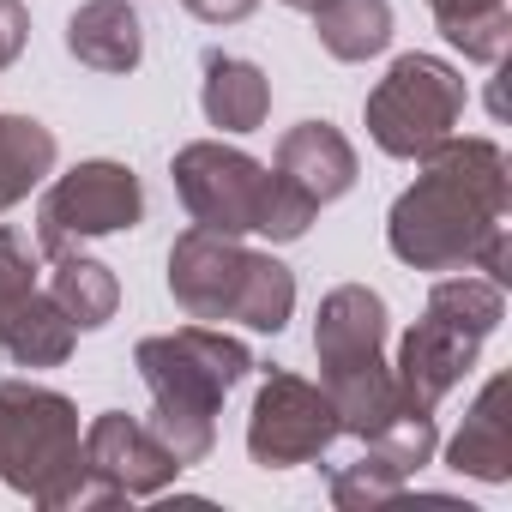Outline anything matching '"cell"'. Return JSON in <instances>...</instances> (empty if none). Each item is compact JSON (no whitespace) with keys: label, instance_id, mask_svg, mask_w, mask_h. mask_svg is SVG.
Masks as SVG:
<instances>
[{"label":"cell","instance_id":"cb8c5ba5","mask_svg":"<svg viewBox=\"0 0 512 512\" xmlns=\"http://www.w3.org/2000/svg\"><path fill=\"white\" fill-rule=\"evenodd\" d=\"M31 43V13H25V0H0V73H7Z\"/></svg>","mask_w":512,"mask_h":512},{"label":"cell","instance_id":"484cf974","mask_svg":"<svg viewBox=\"0 0 512 512\" xmlns=\"http://www.w3.org/2000/svg\"><path fill=\"white\" fill-rule=\"evenodd\" d=\"M278 7H290V13H314L320 0H278Z\"/></svg>","mask_w":512,"mask_h":512},{"label":"cell","instance_id":"ac0fdd59","mask_svg":"<svg viewBox=\"0 0 512 512\" xmlns=\"http://www.w3.org/2000/svg\"><path fill=\"white\" fill-rule=\"evenodd\" d=\"M55 163H61V145L37 115H0V211L31 199L55 175Z\"/></svg>","mask_w":512,"mask_h":512},{"label":"cell","instance_id":"e0dca14e","mask_svg":"<svg viewBox=\"0 0 512 512\" xmlns=\"http://www.w3.org/2000/svg\"><path fill=\"white\" fill-rule=\"evenodd\" d=\"M314 37L332 61H374L392 49V0H320L308 13Z\"/></svg>","mask_w":512,"mask_h":512},{"label":"cell","instance_id":"7c38bea8","mask_svg":"<svg viewBox=\"0 0 512 512\" xmlns=\"http://www.w3.org/2000/svg\"><path fill=\"white\" fill-rule=\"evenodd\" d=\"M512 374H494L446 440V464L476 482H512Z\"/></svg>","mask_w":512,"mask_h":512},{"label":"cell","instance_id":"5b68a950","mask_svg":"<svg viewBox=\"0 0 512 512\" xmlns=\"http://www.w3.org/2000/svg\"><path fill=\"white\" fill-rule=\"evenodd\" d=\"M506 320V290L488 278H440L422 302V320L398 338V392L416 410H440V398L476 368L482 344Z\"/></svg>","mask_w":512,"mask_h":512},{"label":"cell","instance_id":"52a82bcc","mask_svg":"<svg viewBox=\"0 0 512 512\" xmlns=\"http://www.w3.org/2000/svg\"><path fill=\"white\" fill-rule=\"evenodd\" d=\"M145 223V187L127 163L115 157H91V163H73L67 175H55L43 187V205H37V253L61 260V253L85 247V241H103V235H121V229H139Z\"/></svg>","mask_w":512,"mask_h":512},{"label":"cell","instance_id":"277c9868","mask_svg":"<svg viewBox=\"0 0 512 512\" xmlns=\"http://www.w3.org/2000/svg\"><path fill=\"white\" fill-rule=\"evenodd\" d=\"M169 296L187 320L247 326L278 338L296 314V272L272 253L247 247L241 235H217L193 223L169 247Z\"/></svg>","mask_w":512,"mask_h":512},{"label":"cell","instance_id":"3957f363","mask_svg":"<svg viewBox=\"0 0 512 512\" xmlns=\"http://www.w3.org/2000/svg\"><path fill=\"white\" fill-rule=\"evenodd\" d=\"M0 482L37 500L43 512H85L121 506L85 470V428L79 404L37 380H0Z\"/></svg>","mask_w":512,"mask_h":512},{"label":"cell","instance_id":"603a6c76","mask_svg":"<svg viewBox=\"0 0 512 512\" xmlns=\"http://www.w3.org/2000/svg\"><path fill=\"white\" fill-rule=\"evenodd\" d=\"M25 290H37V241L13 223H0V308Z\"/></svg>","mask_w":512,"mask_h":512},{"label":"cell","instance_id":"7a4b0ae2","mask_svg":"<svg viewBox=\"0 0 512 512\" xmlns=\"http://www.w3.org/2000/svg\"><path fill=\"white\" fill-rule=\"evenodd\" d=\"M133 368L151 392V416L145 428L181 458V464H205L217 446V410L223 398L253 374V350L241 338H229L223 326L187 320L181 332H157L139 338Z\"/></svg>","mask_w":512,"mask_h":512},{"label":"cell","instance_id":"30bf717a","mask_svg":"<svg viewBox=\"0 0 512 512\" xmlns=\"http://www.w3.org/2000/svg\"><path fill=\"white\" fill-rule=\"evenodd\" d=\"M85 470L115 494V500H151L181 482V458L127 410H103L85 428Z\"/></svg>","mask_w":512,"mask_h":512},{"label":"cell","instance_id":"ffe728a7","mask_svg":"<svg viewBox=\"0 0 512 512\" xmlns=\"http://www.w3.org/2000/svg\"><path fill=\"white\" fill-rule=\"evenodd\" d=\"M49 296L61 302V314L79 326V332H103L115 314H121V284L103 260H85V253H61L55 272H49Z\"/></svg>","mask_w":512,"mask_h":512},{"label":"cell","instance_id":"ba28073f","mask_svg":"<svg viewBox=\"0 0 512 512\" xmlns=\"http://www.w3.org/2000/svg\"><path fill=\"white\" fill-rule=\"evenodd\" d=\"M169 175H175L187 217L217 235H260L272 187H278V169H266L260 157H247L241 145H223V139L181 145Z\"/></svg>","mask_w":512,"mask_h":512},{"label":"cell","instance_id":"6da1fadb","mask_svg":"<svg viewBox=\"0 0 512 512\" xmlns=\"http://www.w3.org/2000/svg\"><path fill=\"white\" fill-rule=\"evenodd\" d=\"M422 175L392 199L386 247L410 272H482L488 284H512L506 272V205H512V163L482 133H446Z\"/></svg>","mask_w":512,"mask_h":512},{"label":"cell","instance_id":"d6986e66","mask_svg":"<svg viewBox=\"0 0 512 512\" xmlns=\"http://www.w3.org/2000/svg\"><path fill=\"white\" fill-rule=\"evenodd\" d=\"M428 13H434L440 37H446L464 61H482V67H500V61H506V43H512V0H428Z\"/></svg>","mask_w":512,"mask_h":512},{"label":"cell","instance_id":"44dd1931","mask_svg":"<svg viewBox=\"0 0 512 512\" xmlns=\"http://www.w3.org/2000/svg\"><path fill=\"white\" fill-rule=\"evenodd\" d=\"M362 452H374L398 482H416L434 452H440V428H434V410H398L374 440H362Z\"/></svg>","mask_w":512,"mask_h":512},{"label":"cell","instance_id":"5bb4252c","mask_svg":"<svg viewBox=\"0 0 512 512\" xmlns=\"http://www.w3.org/2000/svg\"><path fill=\"white\" fill-rule=\"evenodd\" d=\"M199 73H205L199 79V109H205L211 127H223V133H260L266 127V115H272V79L253 61L205 49Z\"/></svg>","mask_w":512,"mask_h":512},{"label":"cell","instance_id":"9c48e42d","mask_svg":"<svg viewBox=\"0 0 512 512\" xmlns=\"http://www.w3.org/2000/svg\"><path fill=\"white\" fill-rule=\"evenodd\" d=\"M338 410L326 398L320 380H302L290 368H272L253 392V410H247V458L260 470H296V464H314L326 458V446L338 440Z\"/></svg>","mask_w":512,"mask_h":512},{"label":"cell","instance_id":"4fadbf2b","mask_svg":"<svg viewBox=\"0 0 512 512\" xmlns=\"http://www.w3.org/2000/svg\"><path fill=\"white\" fill-rule=\"evenodd\" d=\"M278 175H290L314 205H332L356 187L362 163H356V145L332 127V121H296L284 139H278Z\"/></svg>","mask_w":512,"mask_h":512},{"label":"cell","instance_id":"8fae6325","mask_svg":"<svg viewBox=\"0 0 512 512\" xmlns=\"http://www.w3.org/2000/svg\"><path fill=\"white\" fill-rule=\"evenodd\" d=\"M314 356H320V380L344 374V368L386 362V296L368 284L326 290L320 314H314Z\"/></svg>","mask_w":512,"mask_h":512},{"label":"cell","instance_id":"7402d4cb","mask_svg":"<svg viewBox=\"0 0 512 512\" xmlns=\"http://www.w3.org/2000/svg\"><path fill=\"white\" fill-rule=\"evenodd\" d=\"M410 482H398L374 452H362L356 464H338L332 470V506H344V512H368V506H380V500H398Z\"/></svg>","mask_w":512,"mask_h":512},{"label":"cell","instance_id":"2e32d148","mask_svg":"<svg viewBox=\"0 0 512 512\" xmlns=\"http://www.w3.org/2000/svg\"><path fill=\"white\" fill-rule=\"evenodd\" d=\"M67 55L91 73H133L145 61V25L127 0H85L67 19Z\"/></svg>","mask_w":512,"mask_h":512},{"label":"cell","instance_id":"d4e9b609","mask_svg":"<svg viewBox=\"0 0 512 512\" xmlns=\"http://www.w3.org/2000/svg\"><path fill=\"white\" fill-rule=\"evenodd\" d=\"M181 7L193 13V19H205V25H241L260 0H181Z\"/></svg>","mask_w":512,"mask_h":512},{"label":"cell","instance_id":"8992f818","mask_svg":"<svg viewBox=\"0 0 512 512\" xmlns=\"http://www.w3.org/2000/svg\"><path fill=\"white\" fill-rule=\"evenodd\" d=\"M464 103H470V91H464V73L452 67V61H440V55H398L392 67H386V79L368 91V103H362V121H368V139L386 151V157H398V163H416V157H428L458 121H464Z\"/></svg>","mask_w":512,"mask_h":512},{"label":"cell","instance_id":"9a60e30c","mask_svg":"<svg viewBox=\"0 0 512 512\" xmlns=\"http://www.w3.org/2000/svg\"><path fill=\"white\" fill-rule=\"evenodd\" d=\"M79 344V326L61 314L49 290H25L0 308V356L19 368H61Z\"/></svg>","mask_w":512,"mask_h":512}]
</instances>
